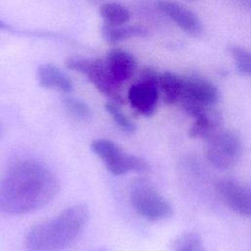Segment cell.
I'll return each mask as SVG.
<instances>
[{
    "instance_id": "1",
    "label": "cell",
    "mask_w": 251,
    "mask_h": 251,
    "mask_svg": "<svg viewBox=\"0 0 251 251\" xmlns=\"http://www.w3.org/2000/svg\"><path fill=\"white\" fill-rule=\"evenodd\" d=\"M60 181L45 164L24 160L11 166L0 178V212L23 215L51 202L58 194Z\"/></svg>"
},
{
    "instance_id": "2",
    "label": "cell",
    "mask_w": 251,
    "mask_h": 251,
    "mask_svg": "<svg viewBox=\"0 0 251 251\" xmlns=\"http://www.w3.org/2000/svg\"><path fill=\"white\" fill-rule=\"evenodd\" d=\"M89 219L84 205L65 209L56 217L33 226L24 239L27 251H61L71 246L83 232Z\"/></svg>"
},
{
    "instance_id": "3",
    "label": "cell",
    "mask_w": 251,
    "mask_h": 251,
    "mask_svg": "<svg viewBox=\"0 0 251 251\" xmlns=\"http://www.w3.org/2000/svg\"><path fill=\"white\" fill-rule=\"evenodd\" d=\"M65 66L71 71L84 75L99 92L109 98V101L118 105L125 103L121 92L122 85L111 75L105 59L72 56L66 59Z\"/></svg>"
},
{
    "instance_id": "4",
    "label": "cell",
    "mask_w": 251,
    "mask_h": 251,
    "mask_svg": "<svg viewBox=\"0 0 251 251\" xmlns=\"http://www.w3.org/2000/svg\"><path fill=\"white\" fill-rule=\"evenodd\" d=\"M129 200L134 211L151 222H160L173 215V207L146 178L136 177L129 185Z\"/></svg>"
},
{
    "instance_id": "5",
    "label": "cell",
    "mask_w": 251,
    "mask_h": 251,
    "mask_svg": "<svg viewBox=\"0 0 251 251\" xmlns=\"http://www.w3.org/2000/svg\"><path fill=\"white\" fill-rule=\"evenodd\" d=\"M91 150L101 159L107 170L116 176L127 173L145 174L149 171L148 163L135 155L126 153L116 142L99 138L92 141Z\"/></svg>"
},
{
    "instance_id": "6",
    "label": "cell",
    "mask_w": 251,
    "mask_h": 251,
    "mask_svg": "<svg viewBox=\"0 0 251 251\" xmlns=\"http://www.w3.org/2000/svg\"><path fill=\"white\" fill-rule=\"evenodd\" d=\"M160 74L153 68L141 70L136 82L130 85L127 91V100L131 108L143 117H151L158 108Z\"/></svg>"
},
{
    "instance_id": "7",
    "label": "cell",
    "mask_w": 251,
    "mask_h": 251,
    "mask_svg": "<svg viewBox=\"0 0 251 251\" xmlns=\"http://www.w3.org/2000/svg\"><path fill=\"white\" fill-rule=\"evenodd\" d=\"M183 78L184 91L179 104L187 115L196 118L218 102L220 92L212 81L198 75H185Z\"/></svg>"
},
{
    "instance_id": "8",
    "label": "cell",
    "mask_w": 251,
    "mask_h": 251,
    "mask_svg": "<svg viewBox=\"0 0 251 251\" xmlns=\"http://www.w3.org/2000/svg\"><path fill=\"white\" fill-rule=\"evenodd\" d=\"M241 155V139L229 129L221 128L207 139L206 157L215 168L230 169L238 163Z\"/></svg>"
},
{
    "instance_id": "9",
    "label": "cell",
    "mask_w": 251,
    "mask_h": 251,
    "mask_svg": "<svg viewBox=\"0 0 251 251\" xmlns=\"http://www.w3.org/2000/svg\"><path fill=\"white\" fill-rule=\"evenodd\" d=\"M215 189L229 209L241 216L251 217V189L231 178L220 179Z\"/></svg>"
},
{
    "instance_id": "10",
    "label": "cell",
    "mask_w": 251,
    "mask_h": 251,
    "mask_svg": "<svg viewBox=\"0 0 251 251\" xmlns=\"http://www.w3.org/2000/svg\"><path fill=\"white\" fill-rule=\"evenodd\" d=\"M160 13L174 22L184 32L197 36L203 31V25L198 16L183 4L175 0H157Z\"/></svg>"
},
{
    "instance_id": "11",
    "label": "cell",
    "mask_w": 251,
    "mask_h": 251,
    "mask_svg": "<svg viewBox=\"0 0 251 251\" xmlns=\"http://www.w3.org/2000/svg\"><path fill=\"white\" fill-rule=\"evenodd\" d=\"M105 62L111 75L120 85L131 78L137 66L135 57L121 48L111 49L106 55Z\"/></svg>"
},
{
    "instance_id": "12",
    "label": "cell",
    "mask_w": 251,
    "mask_h": 251,
    "mask_svg": "<svg viewBox=\"0 0 251 251\" xmlns=\"http://www.w3.org/2000/svg\"><path fill=\"white\" fill-rule=\"evenodd\" d=\"M36 77L43 88L69 94L74 89V84L69 75L53 63H42L37 67Z\"/></svg>"
},
{
    "instance_id": "13",
    "label": "cell",
    "mask_w": 251,
    "mask_h": 251,
    "mask_svg": "<svg viewBox=\"0 0 251 251\" xmlns=\"http://www.w3.org/2000/svg\"><path fill=\"white\" fill-rule=\"evenodd\" d=\"M194 119L195 121L188 131V135L192 138H203L207 140L222 128V117L220 113L212 108H208Z\"/></svg>"
},
{
    "instance_id": "14",
    "label": "cell",
    "mask_w": 251,
    "mask_h": 251,
    "mask_svg": "<svg viewBox=\"0 0 251 251\" xmlns=\"http://www.w3.org/2000/svg\"><path fill=\"white\" fill-rule=\"evenodd\" d=\"M160 96L167 105L179 103L184 91V78L176 73L167 71L160 74Z\"/></svg>"
},
{
    "instance_id": "15",
    "label": "cell",
    "mask_w": 251,
    "mask_h": 251,
    "mask_svg": "<svg viewBox=\"0 0 251 251\" xmlns=\"http://www.w3.org/2000/svg\"><path fill=\"white\" fill-rule=\"evenodd\" d=\"M100 32L103 39L110 44H116L132 37H146L149 34L145 26L128 24L119 25L104 24L100 28Z\"/></svg>"
},
{
    "instance_id": "16",
    "label": "cell",
    "mask_w": 251,
    "mask_h": 251,
    "mask_svg": "<svg viewBox=\"0 0 251 251\" xmlns=\"http://www.w3.org/2000/svg\"><path fill=\"white\" fill-rule=\"evenodd\" d=\"M99 14L104 24L111 25L127 24L131 17L128 8L117 1L103 2L99 7Z\"/></svg>"
},
{
    "instance_id": "17",
    "label": "cell",
    "mask_w": 251,
    "mask_h": 251,
    "mask_svg": "<svg viewBox=\"0 0 251 251\" xmlns=\"http://www.w3.org/2000/svg\"><path fill=\"white\" fill-rule=\"evenodd\" d=\"M62 103L67 114L74 120L78 122H86L91 119V109L84 101L75 97L66 96Z\"/></svg>"
},
{
    "instance_id": "18",
    "label": "cell",
    "mask_w": 251,
    "mask_h": 251,
    "mask_svg": "<svg viewBox=\"0 0 251 251\" xmlns=\"http://www.w3.org/2000/svg\"><path fill=\"white\" fill-rule=\"evenodd\" d=\"M173 251H206L201 235L196 231H185L178 235L172 246Z\"/></svg>"
},
{
    "instance_id": "19",
    "label": "cell",
    "mask_w": 251,
    "mask_h": 251,
    "mask_svg": "<svg viewBox=\"0 0 251 251\" xmlns=\"http://www.w3.org/2000/svg\"><path fill=\"white\" fill-rule=\"evenodd\" d=\"M121 105H118L114 102L108 101L105 104V110L108 112L112 120L116 123V125L126 133L131 134L136 130V126L134 123L123 112V110L120 107Z\"/></svg>"
},
{
    "instance_id": "20",
    "label": "cell",
    "mask_w": 251,
    "mask_h": 251,
    "mask_svg": "<svg viewBox=\"0 0 251 251\" xmlns=\"http://www.w3.org/2000/svg\"><path fill=\"white\" fill-rule=\"evenodd\" d=\"M227 51L237 71L242 75H251V51L238 45H229Z\"/></svg>"
},
{
    "instance_id": "21",
    "label": "cell",
    "mask_w": 251,
    "mask_h": 251,
    "mask_svg": "<svg viewBox=\"0 0 251 251\" xmlns=\"http://www.w3.org/2000/svg\"><path fill=\"white\" fill-rule=\"evenodd\" d=\"M9 28H10V26L6 23H4L3 21L0 20V29H9Z\"/></svg>"
},
{
    "instance_id": "22",
    "label": "cell",
    "mask_w": 251,
    "mask_h": 251,
    "mask_svg": "<svg viewBox=\"0 0 251 251\" xmlns=\"http://www.w3.org/2000/svg\"><path fill=\"white\" fill-rule=\"evenodd\" d=\"M242 2H244L245 4H247L248 6H250L251 7V0H241Z\"/></svg>"
},
{
    "instance_id": "23",
    "label": "cell",
    "mask_w": 251,
    "mask_h": 251,
    "mask_svg": "<svg viewBox=\"0 0 251 251\" xmlns=\"http://www.w3.org/2000/svg\"><path fill=\"white\" fill-rule=\"evenodd\" d=\"M94 251H108V250L104 249V248H101V249H97V250H94Z\"/></svg>"
},
{
    "instance_id": "24",
    "label": "cell",
    "mask_w": 251,
    "mask_h": 251,
    "mask_svg": "<svg viewBox=\"0 0 251 251\" xmlns=\"http://www.w3.org/2000/svg\"><path fill=\"white\" fill-rule=\"evenodd\" d=\"M91 1H92V2H98L99 0H91Z\"/></svg>"
},
{
    "instance_id": "25",
    "label": "cell",
    "mask_w": 251,
    "mask_h": 251,
    "mask_svg": "<svg viewBox=\"0 0 251 251\" xmlns=\"http://www.w3.org/2000/svg\"><path fill=\"white\" fill-rule=\"evenodd\" d=\"M0 135H1V125H0Z\"/></svg>"
}]
</instances>
